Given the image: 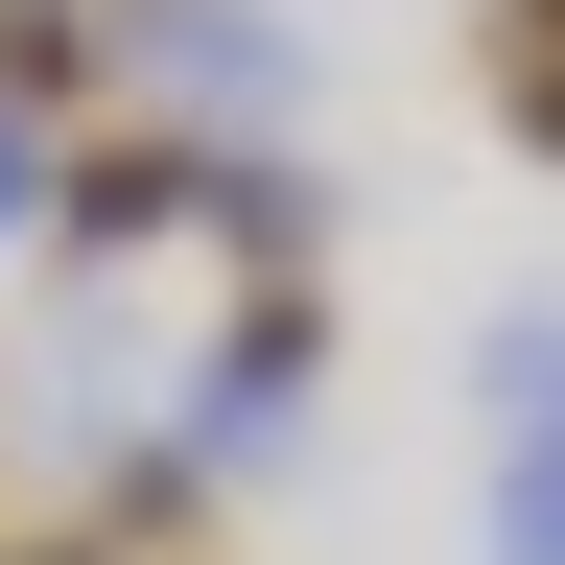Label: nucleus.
Listing matches in <instances>:
<instances>
[{"mask_svg": "<svg viewBox=\"0 0 565 565\" xmlns=\"http://www.w3.org/2000/svg\"><path fill=\"white\" fill-rule=\"evenodd\" d=\"M471 95L519 118V166L565 141V0H471Z\"/></svg>", "mask_w": 565, "mask_h": 565, "instance_id": "nucleus-3", "label": "nucleus"}, {"mask_svg": "<svg viewBox=\"0 0 565 565\" xmlns=\"http://www.w3.org/2000/svg\"><path fill=\"white\" fill-rule=\"evenodd\" d=\"M0 236H47V141H24V95H0Z\"/></svg>", "mask_w": 565, "mask_h": 565, "instance_id": "nucleus-6", "label": "nucleus"}, {"mask_svg": "<svg viewBox=\"0 0 565 565\" xmlns=\"http://www.w3.org/2000/svg\"><path fill=\"white\" fill-rule=\"evenodd\" d=\"M0 565H118V542H0Z\"/></svg>", "mask_w": 565, "mask_h": 565, "instance_id": "nucleus-7", "label": "nucleus"}, {"mask_svg": "<svg viewBox=\"0 0 565 565\" xmlns=\"http://www.w3.org/2000/svg\"><path fill=\"white\" fill-rule=\"evenodd\" d=\"M95 71V0H0V95H71Z\"/></svg>", "mask_w": 565, "mask_h": 565, "instance_id": "nucleus-5", "label": "nucleus"}, {"mask_svg": "<svg viewBox=\"0 0 565 565\" xmlns=\"http://www.w3.org/2000/svg\"><path fill=\"white\" fill-rule=\"evenodd\" d=\"M307 377H330V282H307V259H259V307H236V353H212V424H282Z\"/></svg>", "mask_w": 565, "mask_h": 565, "instance_id": "nucleus-2", "label": "nucleus"}, {"mask_svg": "<svg viewBox=\"0 0 565 565\" xmlns=\"http://www.w3.org/2000/svg\"><path fill=\"white\" fill-rule=\"evenodd\" d=\"M95 542H118V565H189V542H212V471H189V448H118V471H95Z\"/></svg>", "mask_w": 565, "mask_h": 565, "instance_id": "nucleus-4", "label": "nucleus"}, {"mask_svg": "<svg viewBox=\"0 0 565 565\" xmlns=\"http://www.w3.org/2000/svg\"><path fill=\"white\" fill-rule=\"evenodd\" d=\"M189 189H212V141H189V118H95V141H47V236H71V259L189 236Z\"/></svg>", "mask_w": 565, "mask_h": 565, "instance_id": "nucleus-1", "label": "nucleus"}]
</instances>
